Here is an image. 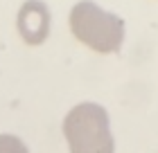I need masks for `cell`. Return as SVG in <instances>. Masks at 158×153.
I'll return each mask as SVG.
<instances>
[{
  "instance_id": "obj_2",
  "label": "cell",
  "mask_w": 158,
  "mask_h": 153,
  "mask_svg": "<svg viewBox=\"0 0 158 153\" xmlns=\"http://www.w3.org/2000/svg\"><path fill=\"white\" fill-rule=\"evenodd\" d=\"M70 32L86 47L102 54L118 52L124 41V20L102 9L93 0H81L70 9Z\"/></svg>"
},
{
  "instance_id": "obj_1",
  "label": "cell",
  "mask_w": 158,
  "mask_h": 153,
  "mask_svg": "<svg viewBox=\"0 0 158 153\" xmlns=\"http://www.w3.org/2000/svg\"><path fill=\"white\" fill-rule=\"evenodd\" d=\"M70 153H115L109 113L95 101H81L63 119Z\"/></svg>"
},
{
  "instance_id": "obj_4",
  "label": "cell",
  "mask_w": 158,
  "mask_h": 153,
  "mask_svg": "<svg viewBox=\"0 0 158 153\" xmlns=\"http://www.w3.org/2000/svg\"><path fill=\"white\" fill-rule=\"evenodd\" d=\"M0 153H30L25 142L16 135H0Z\"/></svg>"
},
{
  "instance_id": "obj_3",
  "label": "cell",
  "mask_w": 158,
  "mask_h": 153,
  "mask_svg": "<svg viewBox=\"0 0 158 153\" xmlns=\"http://www.w3.org/2000/svg\"><path fill=\"white\" fill-rule=\"evenodd\" d=\"M18 34L27 45H41L50 34V9L43 0H27L16 18Z\"/></svg>"
}]
</instances>
